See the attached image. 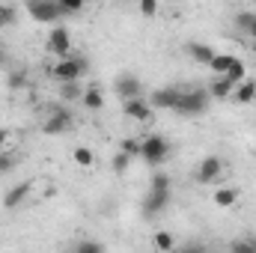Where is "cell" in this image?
<instances>
[{"label": "cell", "instance_id": "obj_1", "mask_svg": "<svg viewBox=\"0 0 256 253\" xmlns=\"http://www.w3.org/2000/svg\"><path fill=\"white\" fill-rule=\"evenodd\" d=\"M86 72H90V63H86V57H80V54L60 57L57 63L48 68V74H51L57 84H66V80H80Z\"/></svg>", "mask_w": 256, "mask_h": 253}, {"label": "cell", "instance_id": "obj_2", "mask_svg": "<svg viewBox=\"0 0 256 253\" xmlns=\"http://www.w3.org/2000/svg\"><path fill=\"white\" fill-rule=\"evenodd\" d=\"M208 102H212V96H208L206 86H196V90H185L182 86V96H179L173 110L182 114V116H202L208 110Z\"/></svg>", "mask_w": 256, "mask_h": 253}, {"label": "cell", "instance_id": "obj_3", "mask_svg": "<svg viewBox=\"0 0 256 253\" xmlns=\"http://www.w3.org/2000/svg\"><path fill=\"white\" fill-rule=\"evenodd\" d=\"M170 140L167 137H161V134H146L143 140H140V158L149 164V167H158V164H164L167 158H170Z\"/></svg>", "mask_w": 256, "mask_h": 253}, {"label": "cell", "instance_id": "obj_4", "mask_svg": "<svg viewBox=\"0 0 256 253\" xmlns=\"http://www.w3.org/2000/svg\"><path fill=\"white\" fill-rule=\"evenodd\" d=\"M27 12H30L36 21H42V24H57L66 15L63 6H60L57 0H27Z\"/></svg>", "mask_w": 256, "mask_h": 253}, {"label": "cell", "instance_id": "obj_5", "mask_svg": "<svg viewBox=\"0 0 256 253\" xmlns=\"http://www.w3.org/2000/svg\"><path fill=\"white\" fill-rule=\"evenodd\" d=\"M72 126H74V116H72V110H68L66 104H60V108H51L48 120L42 122V131H45V134H51V137H57V134H66Z\"/></svg>", "mask_w": 256, "mask_h": 253}, {"label": "cell", "instance_id": "obj_6", "mask_svg": "<svg viewBox=\"0 0 256 253\" xmlns=\"http://www.w3.org/2000/svg\"><path fill=\"white\" fill-rule=\"evenodd\" d=\"M220 179H224V158L206 155V158L200 161V167H196V182H200V185H214V182H220Z\"/></svg>", "mask_w": 256, "mask_h": 253}, {"label": "cell", "instance_id": "obj_7", "mask_svg": "<svg viewBox=\"0 0 256 253\" xmlns=\"http://www.w3.org/2000/svg\"><path fill=\"white\" fill-rule=\"evenodd\" d=\"M45 48H48V54H54L57 60L72 54V36H68V30H66L63 24H54V30L48 33V42H45Z\"/></svg>", "mask_w": 256, "mask_h": 253}, {"label": "cell", "instance_id": "obj_8", "mask_svg": "<svg viewBox=\"0 0 256 253\" xmlns=\"http://www.w3.org/2000/svg\"><path fill=\"white\" fill-rule=\"evenodd\" d=\"M179 96H182V86H158V90H152L149 104H152V110H173Z\"/></svg>", "mask_w": 256, "mask_h": 253}, {"label": "cell", "instance_id": "obj_9", "mask_svg": "<svg viewBox=\"0 0 256 253\" xmlns=\"http://www.w3.org/2000/svg\"><path fill=\"white\" fill-rule=\"evenodd\" d=\"M122 114H126L128 120H134V122H149L152 120V104H149V98L134 96V98L122 102Z\"/></svg>", "mask_w": 256, "mask_h": 253}, {"label": "cell", "instance_id": "obj_10", "mask_svg": "<svg viewBox=\"0 0 256 253\" xmlns=\"http://www.w3.org/2000/svg\"><path fill=\"white\" fill-rule=\"evenodd\" d=\"M170 196H173V190H152L146 194V200H143V214L146 218H158L167 206H170Z\"/></svg>", "mask_w": 256, "mask_h": 253}, {"label": "cell", "instance_id": "obj_11", "mask_svg": "<svg viewBox=\"0 0 256 253\" xmlns=\"http://www.w3.org/2000/svg\"><path fill=\"white\" fill-rule=\"evenodd\" d=\"M116 96L126 102V98H134V96H143V84L134 78V74H120L116 78Z\"/></svg>", "mask_w": 256, "mask_h": 253}, {"label": "cell", "instance_id": "obj_12", "mask_svg": "<svg viewBox=\"0 0 256 253\" xmlns=\"http://www.w3.org/2000/svg\"><path fill=\"white\" fill-rule=\"evenodd\" d=\"M30 190H33V185H30V182H18L15 188L6 190L3 206H6V208H18V206H24V200L30 196Z\"/></svg>", "mask_w": 256, "mask_h": 253}, {"label": "cell", "instance_id": "obj_13", "mask_svg": "<svg viewBox=\"0 0 256 253\" xmlns=\"http://www.w3.org/2000/svg\"><path fill=\"white\" fill-rule=\"evenodd\" d=\"M206 90H208V96H212V98H220V102H226V98H232V90H236V84H232V80H226L224 74H214V80H212Z\"/></svg>", "mask_w": 256, "mask_h": 253}, {"label": "cell", "instance_id": "obj_14", "mask_svg": "<svg viewBox=\"0 0 256 253\" xmlns=\"http://www.w3.org/2000/svg\"><path fill=\"white\" fill-rule=\"evenodd\" d=\"M80 108L90 110V114H98V110L104 108V92H102L98 86H86L84 96H80Z\"/></svg>", "mask_w": 256, "mask_h": 253}, {"label": "cell", "instance_id": "obj_15", "mask_svg": "<svg viewBox=\"0 0 256 253\" xmlns=\"http://www.w3.org/2000/svg\"><path fill=\"white\" fill-rule=\"evenodd\" d=\"M232 98H236L238 104H250V102L256 98V80H254V78H244L242 84H236Z\"/></svg>", "mask_w": 256, "mask_h": 253}, {"label": "cell", "instance_id": "obj_16", "mask_svg": "<svg viewBox=\"0 0 256 253\" xmlns=\"http://www.w3.org/2000/svg\"><path fill=\"white\" fill-rule=\"evenodd\" d=\"M236 27H238L248 39H256V12H238V15H236Z\"/></svg>", "mask_w": 256, "mask_h": 253}, {"label": "cell", "instance_id": "obj_17", "mask_svg": "<svg viewBox=\"0 0 256 253\" xmlns=\"http://www.w3.org/2000/svg\"><path fill=\"white\" fill-rule=\"evenodd\" d=\"M185 51L191 54L196 63H202V66H208V63H212V57H214V51H212L208 45H200V42H188V45H185Z\"/></svg>", "mask_w": 256, "mask_h": 253}, {"label": "cell", "instance_id": "obj_18", "mask_svg": "<svg viewBox=\"0 0 256 253\" xmlns=\"http://www.w3.org/2000/svg\"><path fill=\"white\" fill-rule=\"evenodd\" d=\"M6 86H9L12 92H21V90L30 86V74H27L24 68H15V72H9V78H6Z\"/></svg>", "mask_w": 256, "mask_h": 253}, {"label": "cell", "instance_id": "obj_19", "mask_svg": "<svg viewBox=\"0 0 256 253\" xmlns=\"http://www.w3.org/2000/svg\"><path fill=\"white\" fill-rule=\"evenodd\" d=\"M224 78H226V80H232V84H242V80H244V78H248V63H244V60H238V57H236V60H232V63H230V68H226V72H224Z\"/></svg>", "mask_w": 256, "mask_h": 253}, {"label": "cell", "instance_id": "obj_20", "mask_svg": "<svg viewBox=\"0 0 256 253\" xmlns=\"http://www.w3.org/2000/svg\"><path fill=\"white\" fill-rule=\"evenodd\" d=\"M60 96H63V102H78L80 104V96H84L80 80H66V84H60Z\"/></svg>", "mask_w": 256, "mask_h": 253}, {"label": "cell", "instance_id": "obj_21", "mask_svg": "<svg viewBox=\"0 0 256 253\" xmlns=\"http://www.w3.org/2000/svg\"><path fill=\"white\" fill-rule=\"evenodd\" d=\"M236 202H238V190H232V188L214 190V206H220V208H232Z\"/></svg>", "mask_w": 256, "mask_h": 253}, {"label": "cell", "instance_id": "obj_22", "mask_svg": "<svg viewBox=\"0 0 256 253\" xmlns=\"http://www.w3.org/2000/svg\"><path fill=\"white\" fill-rule=\"evenodd\" d=\"M72 158H74L78 167H92V164H96V155H92V149H86V146H78V149L72 152Z\"/></svg>", "mask_w": 256, "mask_h": 253}, {"label": "cell", "instance_id": "obj_23", "mask_svg": "<svg viewBox=\"0 0 256 253\" xmlns=\"http://www.w3.org/2000/svg\"><path fill=\"white\" fill-rule=\"evenodd\" d=\"M232 60H236V54H214V57H212V63H208V68H212L214 74H224V72L230 68Z\"/></svg>", "mask_w": 256, "mask_h": 253}, {"label": "cell", "instance_id": "obj_24", "mask_svg": "<svg viewBox=\"0 0 256 253\" xmlns=\"http://www.w3.org/2000/svg\"><path fill=\"white\" fill-rule=\"evenodd\" d=\"M152 244H155L158 250H176V238H173L170 232H155Z\"/></svg>", "mask_w": 256, "mask_h": 253}, {"label": "cell", "instance_id": "obj_25", "mask_svg": "<svg viewBox=\"0 0 256 253\" xmlns=\"http://www.w3.org/2000/svg\"><path fill=\"white\" fill-rule=\"evenodd\" d=\"M152 190H173V179L167 173H152V182H149Z\"/></svg>", "mask_w": 256, "mask_h": 253}, {"label": "cell", "instance_id": "obj_26", "mask_svg": "<svg viewBox=\"0 0 256 253\" xmlns=\"http://www.w3.org/2000/svg\"><path fill=\"white\" fill-rule=\"evenodd\" d=\"M128 164H131V155H126V152L120 149V152L114 155V173H116V176H122V173L128 170Z\"/></svg>", "mask_w": 256, "mask_h": 253}, {"label": "cell", "instance_id": "obj_27", "mask_svg": "<svg viewBox=\"0 0 256 253\" xmlns=\"http://www.w3.org/2000/svg\"><path fill=\"white\" fill-rule=\"evenodd\" d=\"M120 149H122L126 155H131V158H140V140H137V137H126Z\"/></svg>", "mask_w": 256, "mask_h": 253}, {"label": "cell", "instance_id": "obj_28", "mask_svg": "<svg viewBox=\"0 0 256 253\" xmlns=\"http://www.w3.org/2000/svg\"><path fill=\"white\" fill-rule=\"evenodd\" d=\"M137 6H140L143 18H155L158 15V0H137Z\"/></svg>", "mask_w": 256, "mask_h": 253}, {"label": "cell", "instance_id": "obj_29", "mask_svg": "<svg viewBox=\"0 0 256 253\" xmlns=\"http://www.w3.org/2000/svg\"><path fill=\"white\" fill-rule=\"evenodd\" d=\"M60 6H63L66 15H72V12H80L84 6H86V0H57Z\"/></svg>", "mask_w": 256, "mask_h": 253}, {"label": "cell", "instance_id": "obj_30", "mask_svg": "<svg viewBox=\"0 0 256 253\" xmlns=\"http://www.w3.org/2000/svg\"><path fill=\"white\" fill-rule=\"evenodd\" d=\"M230 250H232V253H254V242H250V238L232 242V244H230Z\"/></svg>", "mask_w": 256, "mask_h": 253}, {"label": "cell", "instance_id": "obj_31", "mask_svg": "<svg viewBox=\"0 0 256 253\" xmlns=\"http://www.w3.org/2000/svg\"><path fill=\"white\" fill-rule=\"evenodd\" d=\"M15 21V9L12 6H0V27H9Z\"/></svg>", "mask_w": 256, "mask_h": 253}, {"label": "cell", "instance_id": "obj_32", "mask_svg": "<svg viewBox=\"0 0 256 253\" xmlns=\"http://www.w3.org/2000/svg\"><path fill=\"white\" fill-rule=\"evenodd\" d=\"M74 248L80 253H102V244H98V242H78Z\"/></svg>", "mask_w": 256, "mask_h": 253}, {"label": "cell", "instance_id": "obj_33", "mask_svg": "<svg viewBox=\"0 0 256 253\" xmlns=\"http://www.w3.org/2000/svg\"><path fill=\"white\" fill-rule=\"evenodd\" d=\"M15 164H18V161H15L12 155H6V152H0V173H9V170H12Z\"/></svg>", "mask_w": 256, "mask_h": 253}, {"label": "cell", "instance_id": "obj_34", "mask_svg": "<svg viewBox=\"0 0 256 253\" xmlns=\"http://www.w3.org/2000/svg\"><path fill=\"white\" fill-rule=\"evenodd\" d=\"M6 140H9V131H3V128H0V152L6 149Z\"/></svg>", "mask_w": 256, "mask_h": 253}, {"label": "cell", "instance_id": "obj_35", "mask_svg": "<svg viewBox=\"0 0 256 253\" xmlns=\"http://www.w3.org/2000/svg\"><path fill=\"white\" fill-rule=\"evenodd\" d=\"M250 242H254V250H256V238H250Z\"/></svg>", "mask_w": 256, "mask_h": 253}, {"label": "cell", "instance_id": "obj_36", "mask_svg": "<svg viewBox=\"0 0 256 253\" xmlns=\"http://www.w3.org/2000/svg\"><path fill=\"white\" fill-rule=\"evenodd\" d=\"M254 54H256V39H254Z\"/></svg>", "mask_w": 256, "mask_h": 253}, {"label": "cell", "instance_id": "obj_37", "mask_svg": "<svg viewBox=\"0 0 256 253\" xmlns=\"http://www.w3.org/2000/svg\"><path fill=\"white\" fill-rule=\"evenodd\" d=\"M122 3H134V0H122Z\"/></svg>", "mask_w": 256, "mask_h": 253}, {"label": "cell", "instance_id": "obj_38", "mask_svg": "<svg viewBox=\"0 0 256 253\" xmlns=\"http://www.w3.org/2000/svg\"><path fill=\"white\" fill-rule=\"evenodd\" d=\"M0 54H3V48H0Z\"/></svg>", "mask_w": 256, "mask_h": 253}]
</instances>
